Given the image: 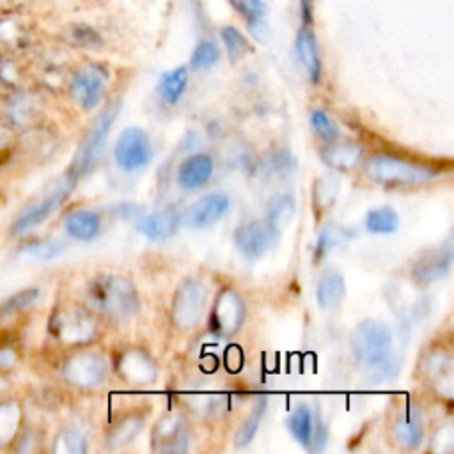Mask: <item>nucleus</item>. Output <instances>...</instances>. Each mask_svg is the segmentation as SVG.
<instances>
[{
	"label": "nucleus",
	"instance_id": "nucleus-1",
	"mask_svg": "<svg viewBox=\"0 0 454 454\" xmlns=\"http://www.w3.org/2000/svg\"><path fill=\"white\" fill-rule=\"evenodd\" d=\"M89 305L110 319H128L138 310V294L131 280L121 275H99L85 289Z\"/></svg>",
	"mask_w": 454,
	"mask_h": 454
},
{
	"label": "nucleus",
	"instance_id": "nucleus-2",
	"mask_svg": "<svg viewBox=\"0 0 454 454\" xmlns=\"http://www.w3.org/2000/svg\"><path fill=\"white\" fill-rule=\"evenodd\" d=\"M365 174L381 186H420L440 174V167L395 154H374L367 160Z\"/></svg>",
	"mask_w": 454,
	"mask_h": 454
},
{
	"label": "nucleus",
	"instance_id": "nucleus-3",
	"mask_svg": "<svg viewBox=\"0 0 454 454\" xmlns=\"http://www.w3.org/2000/svg\"><path fill=\"white\" fill-rule=\"evenodd\" d=\"M119 110H121V99H114L94 119L90 129L83 137V140H82V144H80V147H78V151L74 154V160H73V163L69 167V174L71 176L80 179L101 158L106 137L110 133L112 124L115 122V119L119 115Z\"/></svg>",
	"mask_w": 454,
	"mask_h": 454
},
{
	"label": "nucleus",
	"instance_id": "nucleus-4",
	"mask_svg": "<svg viewBox=\"0 0 454 454\" xmlns=\"http://www.w3.org/2000/svg\"><path fill=\"white\" fill-rule=\"evenodd\" d=\"M50 332L62 344L80 346L90 342L98 335V323L87 309L67 305L53 312Z\"/></svg>",
	"mask_w": 454,
	"mask_h": 454
},
{
	"label": "nucleus",
	"instance_id": "nucleus-5",
	"mask_svg": "<svg viewBox=\"0 0 454 454\" xmlns=\"http://www.w3.org/2000/svg\"><path fill=\"white\" fill-rule=\"evenodd\" d=\"M392 346L390 328L378 319L362 321L351 335L353 356L369 365H380L387 360Z\"/></svg>",
	"mask_w": 454,
	"mask_h": 454
},
{
	"label": "nucleus",
	"instance_id": "nucleus-6",
	"mask_svg": "<svg viewBox=\"0 0 454 454\" xmlns=\"http://www.w3.org/2000/svg\"><path fill=\"white\" fill-rule=\"evenodd\" d=\"M76 181L78 179L67 172L59 183L51 186V190H48L41 199H37L20 213V216L14 220L11 227V234L21 236L30 229L37 227L39 223H43L69 197V193L74 190Z\"/></svg>",
	"mask_w": 454,
	"mask_h": 454
},
{
	"label": "nucleus",
	"instance_id": "nucleus-7",
	"mask_svg": "<svg viewBox=\"0 0 454 454\" xmlns=\"http://www.w3.org/2000/svg\"><path fill=\"white\" fill-rule=\"evenodd\" d=\"M206 300H207L206 286L197 278H184L176 289V294L172 298V305H170L172 323L181 330L193 328L202 317Z\"/></svg>",
	"mask_w": 454,
	"mask_h": 454
},
{
	"label": "nucleus",
	"instance_id": "nucleus-8",
	"mask_svg": "<svg viewBox=\"0 0 454 454\" xmlns=\"http://www.w3.org/2000/svg\"><path fill=\"white\" fill-rule=\"evenodd\" d=\"M108 71L101 64L80 66L69 80V96L82 110H92L106 92Z\"/></svg>",
	"mask_w": 454,
	"mask_h": 454
},
{
	"label": "nucleus",
	"instance_id": "nucleus-9",
	"mask_svg": "<svg viewBox=\"0 0 454 454\" xmlns=\"http://www.w3.org/2000/svg\"><path fill=\"white\" fill-rule=\"evenodd\" d=\"M106 360L94 351H76L62 364L64 380L78 388H94L106 378Z\"/></svg>",
	"mask_w": 454,
	"mask_h": 454
},
{
	"label": "nucleus",
	"instance_id": "nucleus-10",
	"mask_svg": "<svg viewBox=\"0 0 454 454\" xmlns=\"http://www.w3.org/2000/svg\"><path fill=\"white\" fill-rule=\"evenodd\" d=\"M151 156H153L151 138L142 128L129 126L122 129L114 147L115 163L122 170L126 172L142 170L151 161Z\"/></svg>",
	"mask_w": 454,
	"mask_h": 454
},
{
	"label": "nucleus",
	"instance_id": "nucleus-11",
	"mask_svg": "<svg viewBox=\"0 0 454 454\" xmlns=\"http://www.w3.org/2000/svg\"><path fill=\"white\" fill-rule=\"evenodd\" d=\"M245 321V303L234 289H222L213 303L209 314V326L215 333L229 337L234 335Z\"/></svg>",
	"mask_w": 454,
	"mask_h": 454
},
{
	"label": "nucleus",
	"instance_id": "nucleus-12",
	"mask_svg": "<svg viewBox=\"0 0 454 454\" xmlns=\"http://www.w3.org/2000/svg\"><path fill=\"white\" fill-rule=\"evenodd\" d=\"M278 238L280 231L268 220L245 222L234 231V245L243 255L250 259L266 254L277 245Z\"/></svg>",
	"mask_w": 454,
	"mask_h": 454
},
{
	"label": "nucleus",
	"instance_id": "nucleus-13",
	"mask_svg": "<svg viewBox=\"0 0 454 454\" xmlns=\"http://www.w3.org/2000/svg\"><path fill=\"white\" fill-rule=\"evenodd\" d=\"M188 443L190 434L181 415H167L153 429V445L160 452H184Z\"/></svg>",
	"mask_w": 454,
	"mask_h": 454
},
{
	"label": "nucleus",
	"instance_id": "nucleus-14",
	"mask_svg": "<svg viewBox=\"0 0 454 454\" xmlns=\"http://www.w3.org/2000/svg\"><path fill=\"white\" fill-rule=\"evenodd\" d=\"M452 264V247L447 241L443 247L429 250L424 254L411 268V277L419 284H431L442 277H445Z\"/></svg>",
	"mask_w": 454,
	"mask_h": 454
},
{
	"label": "nucleus",
	"instance_id": "nucleus-15",
	"mask_svg": "<svg viewBox=\"0 0 454 454\" xmlns=\"http://www.w3.org/2000/svg\"><path fill=\"white\" fill-rule=\"evenodd\" d=\"M392 436L403 449H417L424 440V420L422 413L415 404H408L401 410L392 426Z\"/></svg>",
	"mask_w": 454,
	"mask_h": 454
},
{
	"label": "nucleus",
	"instance_id": "nucleus-16",
	"mask_svg": "<svg viewBox=\"0 0 454 454\" xmlns=\"http://www.w3.org/2000/svg\"><path fill=\"white\" fill-rule=\"evenodd\" d=\"M229 209V197L223 193H209L195 200L184 213V222L190 227H207L218 222Z\"/></svg>",
	"mask_w": 454,
	"mask_h": 454
},
{
	"label": "nucleus",
	"instance_id": "nucleus-17",
	"mask_svg": "<svg viewBox=\"0 0 454 454\" xmlns=\"http://www.w3.org/2000/svg\"><path fill=\"white\" fill-rule=\"evenodd\" d=\"M117 371L131 385H149L156 380L154 362L140 349H129L119 356Z\"/></svg>",
	"mask_w": 454,
	"mask_h": 454
},
{
	"label": "nucleus",
	"instance_id": "nucleus-18",
	"mask_svg": "<svg viewBox=\"0 0 454 454\" xmlns=\"http://www.w3.org/2000/svg\"><path fill=\"white\" fill-rule=\"evenodd\" d=\"M424 378L445 397L452 395V358L443 349H431L422 360Z\"/></svg>",
	"mask_w": 454,
	"mask_h": 454
},
{
	"label": "nucleus",
	"instance_id": "nucleus-19",
	"mask_svg": "<svg viewBox=\"0 0 454 454\" xmlns=\"http://www.w3.org/2000/svg\"><path fill=\"white\" fill-rule=\"evenodd\" d=\"M294 53L301 67L305 69L309 80L317 83L321 78V59H319L316 35H314V30L310 28V23H301V27L298 28L296 39H294Z\"/></svg>",
	"mask_w": 454,
	"mask_h": 454
},
{
	"label": "nucleus",
	"instance_id": "nucleus-20",
	"mask_svg": "<svg viewBox=\"0 0 454 454\" xmlns=\"http://www.w3.org/2000/svg\"><path fill=\"white\" fill-rule=\"evenodd\" d=\"M181 218V213L174 207L160 209L142 216L138 222V231L153 241H165L177 232Z\"/></svg>",
	"mask_w": 454,
	"mask_h": 454
},
{
	"label": "nucleus",
	"instance_id": "nucleus-21",
	"mask_svg": "<svg viewBox=\"0 0 454 454\" xmlns=\"http://www.w3.org/2000/svg\"><path fill=\"white\" fill-rule=\"evenodd\" d=\"M213 174V160L206 153L188 156L177 170V183L184 190H197L204 186Z\"/></svg>",
	"mask_w": 454,
	"mask_h": 454
},
{
	"label": "nucleus",
	"instance_id": "nucleus-22",
	"mask_svg": "<svg viewBox=\"0 0 454 454\" xmlns=\"http://www.w3.org/2000/svg\"><path fill=\"white\" fill-rule=\"evenodd\" d=\"M66 232L80 241H90L99 234L101 220L90 209H73L64 216Z\"/></svg>",
	"mask_w": 454,
	"mask_h": 454
},
{
	"label": "nucleus",
	"instance_id": "nucleus-23",
	"mask_svg": "<svg viewBox=\"0 0 454 454\" xmlns=\"http://www.w3.org/2000/svg\"><path fill=\"white\" fill-rule=\"evenodd\" d=\"M323 160L328 167L335 170L349 172L360 163L362 149L353 142L333 140V142H328V147L323 151Z\"/></svg>",
	"mask_w": 454,
	"mask_h": 454
},
{
	"label": "nucleus",
	"instance_id": "nucleus-24",
	"mask_svg": "<svg viewBox=\"0 0 454 454\" xmlns=\"http://www.w3.org/2000/svg\"><path fill=\"white\" fill-rule=\"evenodd\" d=\"M5 114L12 126L30 128L39 115V106H37V101L34 99V96L27 94V92H20L7 101Z\"/></svg>",
	"mask_w": 454,
	"mask_h": 454
},
{
	"label": "nucleus",
	"instance_id": "nucleus-25",
	"mask_svg": "<svg viewBox=\"0 0 454 454\" xmlns=\"http://www.w3.org/2000/svg\"><path fill=\"white\" fill-rule=\"evenodd\" d=\"M346 293V284L340 273L328 271L325 273L316 287V300L321 309H333L337 307Z\"/></svg>",
	"mask_w": 454,
	"mask_h": 454
},
{
	"label": "nucleus",
	"instance_id": "nucleus-26",
	"mask_svg": "<svg viewBox=\"0 0 454 454\" xmlns=\"http://www.w3.org/2000/svg\"><path fill=\"white\" fill-rule=\"evenodd\" d=\"M188 83V69L186 66H177L172 71L161 74L158 82V94L167 105H174L181 99Z\"/></svg>",
	"mask_w": 454,
	"mask_h": 454
},
{
	"label": "nucleus",
	"instance_id": "nucleus-27",
	"mask_svg": "<svg viewBox=\"0 0 454 454\" xmlns=\"http://www.w3.org/2000/svg\"><path fill=\"white\" fill-rule=\"evenodd\" d=\"M145 417L142 413H131L122 417L117 424L112 426V429L106 434V443L108 447H122L126 443H129L144 427Z\"/></svg>",
	"mask_w": 454,
	"mask_h": 454
},
{
	"label": "nucleus",
	"instance_id": "nucleus-28",
	"mask_svg": "<svg viewBox=\"0 0 454 454\" xmlns=\"http://www.w3.org/2000/svg\"><path fill=\"white\" fill-rule=\"evenodd\" d=\"M23 411L18 401L9 399L0 403V445H7L16 440L21 429Z\"/></svg>",
	"mask_w": 454,
	"mask_h": 454
},
{
	"label": "nucleus",
	"instance_id": "nucleus-29",
	"mask_svg": "<svg viewBox=\"0 0 454 454\" xmlns=\"http://www.w3.org/2000/svg\"><path fill=\"white\" fill-rule=\"evenodd\" d=\"M287 427L296 442H300L307 449L310 447L312 436L316 431V422H314V415H312L310 408H307V406L294 408L287 419Z\"/></svg>",
	"mask_w": 454,
	"mask_h": 454
},
{
	"label": "nucleus",
	"instance_id": "nucleus-30",
	"mask_svg": "<svg viewBox=\"0 0 454 454\" xmlns=\"http://www.w3.org/2000/svg\"><path fill=\"white\" fill-rule=\"evenodd\" d=\"M399 227V216L397 213L388 207H374L365 216V229L374 234H390L395 232Z\"/></svg>",
	"mask_w": 454,
	"mask_h": 454
},
{
	"label": "nucleus",
	"instance_id": "nucleus-31",
	"mask_svg": "<svg viewBox=\"0 0 454 454\" xmlns=\"http://www.w3.org/2000/svg\"><path fill=\"white\" fill-rule=\"evenodd\" d=\"M218 59H220L218 44L215 41H211V39H202V41L197 43V46L192 51L190 66L195 71H202V69H207L213 64H216Z\"/></svg>",
	"mask_w": 454,
	"mask_h": 454
},
{
	"label": "nucleus",
	"instance_id": "nucleus-32",
	"mask_svg": "<svg viewBox=\"0 0 454 454\" xmlns=\"http://www.w3.org/2000/svg\"><path fill=\"white\" fill-rule=\"evenodd\" d=\"M51 450L55 454H83L87 450L85 438L73 429H62L55 438Z\"/></svg>",
	"mask_w": 454,
	"mask_h": 454
},
{
	"label": "nucleus",
	"instance_id": "nucleus-33",
	"mask_svg": "<svg viewBox=\"0 0 454 454\" xmlns=\"http://www.w3.org/2000/svg\"><path fill=\"white\" fill-rule=\"evenodd\" d=\"M37 296H39L37 287H28V289H23V291H18V293L11 294L4 301H0V319H5V317H9L16 312H21L28 305H32L37 300Z\"/></svg>",
	"mask_w": 454,
	"mask_h": 454
},
{
	"label": "nucleus",
	"instance_id": "nucleus-34",
	"mask_svg": "<svg viewBox=\"0 0 454 454\" xmlns=\"http://www.w3.org/2000/svg\"><path fill=\"white\" fill-rule=\"evenodd\" d=\"M220 35H222V41L225 44L231 62H238L239 59H243V55L248 50V43H247L245 35L236 27H231V25L223 27L220 30Z\"/></svg>",
	"mask_w": 454,
	"mask_h": 454
},
{
	"label": "nucleus",
	"instance_id": "nucleus-35",
	"mask_svg": "<svg viewBox=\"0 0 454 454\" xmlns=\"http://www.w3.org/2000/svg\"><path fill=\"white\" fill-rule=\"evenodd\" d=\"M293 213H294V202H293V199L287 197V195H286V197H277V199L270 204V207H268V216H266V220L280 231L282 225H286V223L291 220Z\"/></svg>",
	"mask_w": 454,
	"mask_h": 454
},
{
	"label": "nucleus",
	"instance_id": "nucleus-36",
	"mask_svg": "<svg viewBox=\"0 0 454 454\" xmlns=\"http://www.w3.org/2000/svg\"><path fill=\"white\" fill-rule=\"evenodd\" d=\"M62 250V243L57 239H39V241H30L21 247V254H27L35 259H51L59 255Z\"/></svg>",
	"mask_w": 454,
	"mask_h": 454
},
{
	"label": "nucleus",
	"instance_id": "nucleus-37",
	"mask_svg": "<svg viewBox=\"0 0 454 454\" xmlns=\"http://www.w3.org/2000/svg\"><path fill=\"white\" fill-rule=\"evenodd\" d=\"M310 124L314 131L326 142H333L339 138V129L337 124L326 115L323 110H312L310 112Z\"/></svg>",
	"mask_w": 454,
	"mask_h": 454
},
{
	"label": "nucleus",
	"instance_id": "nucleus-38",
	"mask_svg": "<svg viewBox=\"0 0 454 454\" xmlns=\"http://www.w3.org/2000/svg\"><path fill=\"white\" fill-rule=\"evenodd\" d=\"M337 195V179L333 176H323L314 186V202L319 209L328 207Z\"/></svg>",
	"mask_w": 454,
	"mask_h": 454
},
{
	"label": "nucleus",
	"instance_id": "nucleus-39",
	"mask_svg": "<svg viewBox=\"0 0 454 454\" xmlns=\"http://www.w3.org/2000/svg\"><path fill=\"white\" fill-rule=\"evenodd\" d=\"M236 12H239L247 21L261 20L268 16V5L264 0H229Z\"/></svg>",
	"mask_w": 454,
	"mask_h": 454
},
{
	"label": "nucleus",
	"instance_id": "nucleus-40",
	"mask_svg": "<svg viewBox=\"0 0 454 454\" xmlns=\"http://www.w3.org/2000/svg\"><path fill=\"white\" fill-rule=\"evenodd\" d=\"M261 417H262V404L259 408H255L254 413L239 426V429H238V433L234 436V445L236 447H245V445H248L252 442V438L257 433Z\"/></svg>",
	"mask_w": 454,
	"mask_h": 454
},
{
	"label": "nucleus",
	"instance_id": "nucleus-41",
	"mask_svg": "<svg viewBox=\"0 0 454 454\" xmlns=\"http://www.w3.org/2000/svg\"><path fill=\"white\" fill-rule=\"evenodd\" d=\"M342 239V231L335 229L333 225H326L316 243V257L321 259L332 247H335Z\"/></svg>",
	"mask_w": 454,
	"mask_h": 454
},
{
	"label": "nucleus",
	"instance_id": "nucleus-42",
	"mask_svg": "<svg viewBox=\"0 0 454 454\" xmlns=\"http://www.w3.org/2000/svg\"><path fill=\"white\" fill-rule=\"evenodd\" d=\"M293 167H294V161L286 151H278L268 158V168L271 170V174L286 176L293 172Z\"/></svg>",
	"mask_w": 454,
	"mask_h": 454
},
{
	"label": "nucleus",
	"instance_id": "nucleus-43",
	"mask_svg": "<svg viewBox=\"0 0 454 454\" xmlns=\"http://www.w3.org/2000/svg\"><path fill=\"white\" fill-rule=\"evenodd\" d=\"M247 27H248V32L254 35V39L264 43L268 39V34H270V28H268V21L266 18H261V20H254V21H247Z\"/></svg>",
	"mask_w": 454,
	"mask_h": 454
},
{
	"label": "nucleus",
	"instance_id": "nucleus-44",
	"mask_svg": "<svg viewBox=\"0 0 454 454\" xmlns=\"http://www.w3.org/2000/svg\"><path fill=\"white\" fill-rule=\"evenodd\" d=\"M16 358H18V355L14 351V346L11 342H2L0 344V369L12 367Z\"/></svg>",
	"mask_w": 454,
	"mask_h": 454
},
{
	"label": "nucleus",
	"instance_id": "nucleus-45",
	"mask_svg": "<svg viewBox=\"0 0 454 454\" xmlns=\"http://www.w3.org/2000/svg\"><path fill=\"white\" fill-rule=\"evenodd\" d=\"M300 16L301 23L312 21V0H300Z\"/></svg>",
	"mask_w": 454,
	"mask_h": 454
},
{
	"label": "nucleus",
	"instance_id": "nucleus-46",
	"mask_svg": "<svg viewBox=\"0 0 454 454\" xmlns=\"http://www.w3.org/2000/svg\"><path fill=\"white\" fill-rule=\"evenodd\" d=\"M9 142V129H7V126L2 122V119H0V149L5 145Z\"/></svg>",
	"mask_w": 454,
	"mask_h": 454
},
{
	"label": "nucleus",
	"instance_id": "nucleus-47",
	"mask_svg": "<svg viewBox=\"0 0 454 454\" xmlns=\"http://www.w3.org/2000/svg\"><path fill=\"white\" fill-rule=\"evenodd\" d=\"M5 388H7V380L4 376H0V395L5 392Z\"/></svg>",
	"mask_w": 454,
	"mask_h": 454
}]
</instances>
